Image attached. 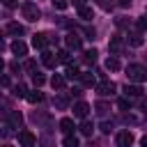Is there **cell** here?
Here are the masks:
<instances>
[{"label":"cell","mask_w":147,"mask_h":147,"mask_svg":"<svg viewBox=\"0 0 147 147\" xmlns=\"http://www.w3.org/2000/svg\"><path fill=\"white\" fill-rule=\"evenodd\" d=\"M117 106H119L122 110H129V101H126V99H119V103H117Z\"/></svg>","instance_id":"cell-34"},{"label":"cell","mask_w":147,"mask_h":147,"mask_svg":"<svg viewBox=\"0 0 147 147\" xmlns=\"http://www.w3.org/2000/svg\"><path fill=\"white\" fill-rule=\"evenodd\" d=\"M11 53H14V55H18V57H23V55L28 53V46H25V41H21V39L11 41Z\"/></svg>","instance_id":"cell-11"},{"label":"cell","mask_w":147,"mask_h":147,"mask_svg":"<svg viewBox=\"0 0 147 147\" xmlns=\"http://www.w3.org/2000/svg\"><path fill=\"white\" fill-rule=\"evenodd\" d=\"M25 69H28V71H34V62L28 60V62H25Z\"/></svg>","instance_id":"cell-37"},{"label":"cell","mask_w":147,"mask_h":147,"mask_svg":"<svg viewBox=\"0 0 147 147\" xmlns=\"http://www.w3.org/2000/svg\"><path fill=\"white\" fill-rule=\"evenodd\" d=\"M106 67H108L110 71H117V69H119V60H117L115 55H110V57L106 60Z\"/></svg>","instance_id":"cell-25"},{"label":"cell","mask_w":147,"mask_h":147,"mask_svg":"<svg viewBox=\"0 0 147 147\" xmlns=\"http://www.w3.org/2000/svg\"><path fill=\"white\" fill-rule=\"evenodd\" d=\"M110 129H113V124H110V122H103V124H101V131H106V133H108Z\"/></svg>","instance_id":"cell-36"},{"label":"cell","mask_w":147,"mask_h":147,"mask_svg":"<svg viewBox=\"0 0 147 147\" xmlns=\"http://www.w3.org/2000/svg\"><path fill=\"white\" fill-rule=\"evenodd\" d=\"M53 103H55V108L57 110H67L69 108V94H55V99H53Z\"/></svg>","instance_id":"cell-10"},{"label":"cell","mask_w":147,"mask_h":147,"mask_svg":"<svg viewBox=\"0 0 147 147\" xmlns=\"http://www.w3.org/2000/svg\"><path fill=\"white\" fill-rule=\"evenodd\" d=\"M136 28H138L140 32H145V30H147V16H142V18H138V21H136Z\"/></svg>","instance_id":"cell-30"},{"label":"cell","mask_w":147,"mask_h":147,"mask_svg":"<svg viewBox=\"0 0 147 147\" xmlns=\"http://www.w3.org/2000/svg\"><path fill=\"white\" fill-rule=\"evenodd\" d=\"M83 60H85L87 64H94V62H96V51H94V48H92V51H85V53H83Z\"/></svg>","instance_id":"cell-24"},{"label":"cell","mask_w":147,"mask_h":147,"mask_svg":"<svg viewBox=\"0 0 147 147\" xmlns=\"http://www.w3.org/2000/svg\"><path fill=\"white\" fill-rule=\"evenodd\" d=\"M53 5H55L57 9H67V5H69V2H67V0H53Z\"/></svg>","instance_id":"cell-33"},{"label":"cell","mask_w":147,"mask_h":147,"mask_svg":"<svg viewBox=\"0 0 147 147\" xmlns=\"http://www.w3.org/2000/svg\"><path fill=\"white\" fill-rule=\"evenodd\" d=\"M78 16H80V18H83V21H90V18H94V14H92V9H90V7H87V5H85V7H80V9H78Z\"/></svg>","instance_id":"cell-22"},{"label":"cell","mask_w":147,"mask_h":147,"mask_svg":"<svg viewBox=\"0 0 147 147\" xmlns=\"http://www.w3.org/2000/svg\"><path fill=\"white\" fill-rule=\"evenodd\" d=\"M7 32H9V34H14V37H21V34L25 32V28H23L21 23H14V21H11V23L7 25Z\"/></svg>","instance_id":"cell-14"},{"label":"cell","mask_w":147,"mask_h":147,"mask_svg":"<svg viewBox=\"0 0 147 147\" xmlns=\"http://www.w3.org/2000/svg\"><path fill=\"white\" fill-rule=\"evenodd\" d=\"M2 5H7V7H16V0H2Z\"/></svg>","instance_id":"cell-40"},{"label":"cell","mask_w":147,"mask_h":147,"mask_svg":"<svg viewBox=\"0 0 147 147\" xmlns=\"http://www.w3.org/2000/svg\"><path fill=\"white\" fill-rule=\"evenodd\" d=\"M74 7H76V9H80V7H85V0H74Z\"/></svg>","instance_id":"cell-39"},{"label":"cell","mask_w":147,"mask_h":147,"mask_svg":"<svg viewBox=\"0 0 147 147\" xmlns=\"http://www.w3.org/2000/svg\"><path fill=\"white\" fill-rule=\"evenodd\" d=\"M124 94H126V96H140V94H142V87H138V85H126V87H124Z\"/></svg>","instance_id":"cell-20"},{"label":"cell","mask_w":147,"mask_h":147,"mask_svg":"<svg viewBox=\"0 0 147 147\" xmlns=\"http://www.w3.org/2000/svg\"><path fill=\"white\" fill-rule=\"evenodd\" d=\"M21 14L28 21H39L41 18V9L37 7V2H23L21 5Z\"/></svg>","instance_id":"cell-2"},{"label":"cell","mask_w":147,"mask_h":147,"mask_svg":"<svg viewBox=\"0 0 147 147\" xmlns=\"http://www.w3.org/2000/svg\"><path fill=\"white\" fill-rule=\"evenodd\" d=\"M60 129L64 131V136L71 133V131L76 129V126H74V119H71V117H62V119H60Z\"/></svg>","instance_id":"cell-16"},{"label":"cell","mask_w":147,"mask_h":147,"mask_svg":"<svg viewBox=\"0 0 147 147\" xmlns=\"http://www.w3.org/2000/svg\"><path fill=\"white\" fill-rule=\"evenodd\" d=\"M46 44H48V39H46V34H34V37H32V46H34V48H39V51H44V48H46Z\"/></svg>","instance_id":"cell-15"},{"label":"cell","mask_w":147,"mask_h":147,"mask_svg":"<svg viewBox=\"0 0 147 147\" xmlns=\"http://www.w3.org/2000/svg\"><path fill=\"white\" fill-rule=\"evenodd\" d=\"M41 62H44L48 69H55V64H57V55L51 53V51H44V53H41Z\"/></svg>","instance_id":"cell-9"},{"label":"cell","mask_w":147,"mask_h":147,"mask_svg":"<svg viewBox=\"0 0 147 147\" xmlns=\"http://www.w3.org/2000/svg\"><path fill=\"white\" fill-rule=\"evenodd\" d=\"M117 25H119V28H126L129 23H126V18H124V16H119V18H117Z\"/></svg>","instance_id":"cell-35"},{"label":"cell","mask_w":147,"mask_h":147,"mask_svg":"<svg viewBox=\"0 0 147 147\" xmlns=\"http://www.w3.org/2000/svg\"><path fill=\"white\" fill-rule=\"evenodd\" d=\"M94 87H96V92H99L101 96H108V94L115 92V83H113V80H101V83H96Z\"/></svg>","instance_id":"cell-5"},{"label":"cell","mask_w":147,"mask_h":147,"mask_svg":"<svg viewBox=\"0 0 147 147\" xmlns=\"http://www.w3.org/2000/svg\"><path fill=\"white\" fill-rule=\"evenodd\" d=\"M115 142H117V147H131L133 145V133L131 131H119Z\"/></svg>","instance_id":"cell-4"},{"label":"cell","mask_w":147,"mask_h":147,"mask_svg":"<svg viewBox=\"0 0 147 147\" xmlns=\"http://www.w3.org/2000/svg\"><path fill=\"white\" fill-rule=\"evenodd\" d=\"M94 108H96V113H99V115H108V110H110V106H108L106 101H96V106H94Z\"/></svg>","instance_id":"cell-28"},{"label":"cell","mask_w":147,"mask_h":147,"mask_svg":"<svg viewBox=\"0 0 147 147\" xmlns=\"http://www.w3.org/2000/svg\"><path fill=\"white\" fill-rule=\"evenodd\" d=\"M0 85L7 87V85H9V76H0Z\"/></svg>","instance_id":"cell-38"},{"label":"cell","mask_w":147,"mask_h":147,"mask_svg":"<svg viewBox=\"0 0 147 147\" xmlns=\"http://www.w3.org/2000/svg\"><path fill=\"white\" fill-rule=\"evenodd\" d=\"M7 119H9V126H21V122H23V117H21V113L18 110H9L7 113Z\"/></svg>","instance_id":"cell-13"},{"label":"cell","mask_w":147,"mask_h":147,"mask_svg":"<svg viewBox=\"0 0 147 147\" xmlns=\"http://www.w3.org/2000/svg\"><path fill=\"white\" fill-rule=\"evenodd\" d=\"M32 83H34V87H41V85L46 83V76L39 74V71H34V74H32Z\"/></svg>","instance_id":"cell-26"},{"label":"cell","mask_w":147,"mask_h":147,"mask_svg":"<svg viewBox=\"0 0 147 147\" xmlns=\"http://www.w3.org/2000/svg\"><path fill=\"white\" fill-rule=\"evenodd\" d=\"M64 147H80V145H78V138L71 136V133H67V136H64Z\"/></svg>","instance_id":"cell-27"},{"label":"cell","mask_w":147,"mask_h":147,"mask_svg":"<svg viewBox=\"0 0 147 147\" xmlns=\"http://www.w3.org/2000/svg\"><path fill=\"white\" fill-rule=\"evenodd\" d=\"M25 99H28L30 103H39V101L44 99V94H41L39 90H32V92H28V94H25Z\"/></svg>","instance_id":"cell-21"},{"label":"cell","mask_w":147,"mask_h":147,"mask_svg":"<svg viewBox=\"0 0 147 147\" xmlns=\"http://www.w3.org/2000/svg\"><path fill=\"white\" fill-rule=\"evenodd\" d=\"M18 142H21V147H34V142H37V136H34L32 131L23 129V131H18Z\"/></svg>","instance_id":"cell-3"},{"label":"cell","mask_w":147,"mask_h":147,"mask_svg":"<svg viewBox=\"0 0 147 147\" xmlns=\"http://www.w3.org/2000/svg\"><path fill=\"white\" fill-rule=\"evenodd\" d=\"M78 80H80L85 87H94V85H96V78H94L92 71H80V74H78Z\"/></svg>","instance_id":"cell-6"},{"label":"cell","mask_w":147,"mask_h":147,"mask_svg":"<svg viewBox=\"0 0 147 147\" xmlns=\"http://www.w3.org/2000/svg\"><path fill=\"white\" fill-rule=\"evenodd\" d=\"M92 131H94V124L87 122V119H83V124H80V133H83V136H92Z\"/></svg>","instance_id":"cell-23"},{"label":"cell","mask_w":147,"mask_h":147,"mask_svg":"<svg viewBox=\"0 0 147 147\" xmlns=\"http://www.w3.org/2000/svg\"><path fill=\"white\" fill-rule=\"evenodd\" d=\"M94 2H96L103 11H110V9H113V2H110V0H94Z\"/></svg>","instance_id":"cell-29"},{"label":"cell","mask_w":147,"mask_h":147,"mask_svg":"<svg viewBox=\"0 0 147 147\" xmlns=\"http://www.w3.org/2000/svg\"><path fill=\"white\" fill-rule=\"evenodd\" d=\"M51 85H53V90H62V87L67 85V78L60 76V74H55V76L51 78Z\"/></svg>","instance_id":"cell-18"},{"label":"cell","mask_w":147,"mask_h":147,"mask_svg":"<svg viewBox=\"0 0 147 147\" xmlns=\"http://www.w3.org/2000/svg\"><path fill=\"white\" fill-rule=\"evenodd\" d=\"M57 62H69V51H57Z\"/></svg>","instance_id":"cell-32"},{"label":"cell","mask_w":147,"mask_h":147,"mask_svg":"<svg viewBox=\"0 0 147 147\" xmlns=\"http://www.w3.org/2000/svg\"><path fill=\"white\" fill-rule=\"evenodd\" d=\"M87 113H90V106H87L85 101H78V103H74V115H76L78 119H85V117H87Z\"/></svg>","instance_id":"cell-7"},{"label":"cell","mask_w":147,"mask_h":147,"mask_svg":"<svg viewBox=\"0 0 147 147\" xmlns=\"http://www.w3.org/2000/svg\"><path fill=\"white\" fill-rule=\"evenodd\" d=\"M122 48H124V41H122V37H113V39H110V44H108V51H110V55H117V53H122Z\"/></svg>","instance_id":"cell-8"},{"label":"cell","mask_w":147,"mask_h":147,"mask_svg":"<svg viewBox=\"0 0 147 147\" xmlns=\"http://www.w3.org/2000/svg\"><path fill=\"white\" fill-rule=\"evenodd\" d=\"M5 147H9V145H5Z\"/></svg>","instance_id":"cell-45"},{"label":"cell","mask_w":147,"mask_h":147,"mask_svg":"<svg viewBox=\"0 0 147 147\" xmlns=\"http://www.w3.org/2000/svg\"><path fill=\"white\" fill-rule=\"evenodd\" d=\"M140 145H142V147H147V136H142V140H140Z\"/></svg>","instance_id":"cell-42"},{"label":"cell","mask_w":147,"mask_h":147,"mask_svg":"<svg viewBox=\"0 0 147 147\" xmlns=\"http://www.w3.org/2000/svg\"><path fill=\"white\" fill-rule=\"evenodd\" d=\"M67 48H69V51H78V48H80V37L74 34V32L67 34Z\"/></svg>","instance_id":"cell-12"},{"label":"cell","mask_w":147,"mask_h":147,"mask_svg":"<svg viewBox=\"0 0 147 147\" xmlns=\"http://www.w3.org/2000/svg\"><path fill=\"white\" fill-rule=\"evenodd\" d=\"M25 94H28L25 85H16V87H14V96H25Z\"/></svg>","instance_id":"cell-31"},{"label":"cell","mask_w":147,"mask_h":147,"mask_svg":"<svg viewBox=\"0 0 147 147\" xmlns=\"http://www.w3.org/2000/svg\"><path fill=\"white\" fill-rule=\"evenodd\" d=\"M0 34H2V30H0Z\"/></svg>","instance_id":"cell-44"},{"label":"cell","mask_w":147,"mask_h":147,"mask_svg":"<svg viewBox=\"0 0 147 147\" xmlns=\"http://www.w3.org/2000/svg\"><path fill=\"white\" fill-rule=\"evenodd\" d=\"M142 41H145V39H142L140 32H129V44H131V46L138 48V46H142Z\"/></svg>","instance_id":"cell-19"},{"label":"cell","mask_w":147,"mask_h":147,"mask_svg":"<svg viewBox=\"0 0 147 147\" xmlns=\"http://www.w3.org/2000/svg\"><path fill=\"white\" fill-rule=\"evenodd\" d=\"M117 5H119V7H129V5H131V0H117Z\"/></svg>","instance_id":"cell-41"},{"label":"cell","mask_w":147,"mask_h":147,"mask_svg":"<svg viewBox=\"0 0 147 147\" xmlns=\"http://www.w3.org/2000/svg\"><path fill=\"white\" fill-rule=\"evenodd\" d=\"M2 67H5V60H2V57H0V71H2Z\"/></svg>","instance_id":"cell-43"},{"label":"cell","mask_w":147,"mask_h":147,"mask_svg":"<svg viewBox=\"0 0 147 147\" xmlns=\"http://www.w3.org/2000/svg\"><path fill=\"white\" fill-rule=\"evenodd\" d=\"M78 67L76 64H71V62H67V71H64V78H69V80H74V78H78Z\"/></svg>","instance_id":"cell-17"},{"label":"cell","mask_w":147,"mask_h":147,"mask_svg":"<svg viewBox=\"0 0 147 147\" xmlns=\"http://www.w3.org/2000/svg\"><path fill=\"white\" fill-rule=\"evenodd\" d=\"M126 76L133 83H142V80H147V69L142 64H129L126 67Z\"/></svg>","instance_id":"cell-1"}]
</instances>
